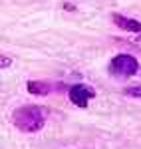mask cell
I'll list each match as a JSON object with an SVG mask.
<instances>
[{
  "mask_svg": "<svg viewBox=\"0 0 141 149\" xmlns=\"http://www.w3.org/2000/svg\"><path fill=\"white\" fill-rule=\"evenodd\" d=\"M137 60L127 56V54H119L111 60V72L117 76H133L137 72Z\"/></svg>",
  "mask_w": 141,
  "mask_h": 149,
  "instance_id": "7a4b0ae2",
  "label": "cell"
},
{
  "mask_svg": "<svg viewBox=\"0 0 141 149\" xmlns=\"http://www.w3.org/2000/svg\"><path fill=\"white\" fill-rule=\"evenodd\" d=\"M92 97H94V90L88 88V86H83V84H76V86L70 88V100L78 107H85Z\"/></svg>",
  "mask_w": 141,
  "mask_h": 149,
  "instance_id": "3957f363",
  "label": "cell"
},
{
  "mask_svg": "<svg viewBox=\"0 0 141 149\" xmlns=\"http://www.w3.org/2000/svg\"><path fill=\"white\" fill-rule=\"evenodd\" d=\"M28 92L36 93V95H46L50 92V84H44V81H28Z\"/></svg>",
  "mask_w": 141,
  "mask_h": 149,
  "instance_id": "5b68a950",
  "label": "cell"
},
{
  "mask_svg": "<svg viewBox=\"0 0 141 149\" xmlns=\"http://www.w3.org/2000/svg\"><path fill=\"white\" fill-rule=\"evenodd\" d=\"M44 121H46L44 109L38 107V105H24V107L16 109L12 113V123L18 127L20 131H26V133L40 131L44 127Z\"/></svg>",
  "mask_w": 141,
  "mask_h": 149,
  "instance_id": "6da1fadb",
  "label": "cell"
},
{
  "mask_svg": "<svg viewBox=\"0 0 141 149\" xmlns=\"http://www.w3.org/2000/svg\"><path fill=\"white\" fill-rule=\"evenodd\" d=\"M127 95H133V97H141V86H133V88H127L125 90Z\"/></svg>",
  "mask_w": 141,
  "mask_h": 149,
  "instance_id": "8992f818",
  "label": "cell"
},
{
  "mask_svg": "<svg viewBox=\"0 0 141 149\" xmlns=\"http://www.w3.org/2000/svg\"><path fill=\"white\" fill-rule=\"evenodd\" d=\"M10 64H12V60H10V58H2V62H0V66H2V68H8Z\"/></svg>",
  "mask_w": 141,
  "mask_h": 149,
  "instance_id": "52a82bcc",
  "label": "cell"
},
{
  "mask_svg": "<svg viewBox=\"0 0 141 149\" xmlns=\"http://www.w3.org/2000/svg\"><path fill=\"white\" fill-rule=\"evenodd\" d=\"M113 20H115V24H117L119 28H123V30H127V32L141 34V22H137V20L125 18V16H121V14H113Z\"/></svg>",
  "mask_w": 141,
  "mask_h": 149,
  "instance_id": "277c9868",
  "label": "cell"
}]
</instances>
